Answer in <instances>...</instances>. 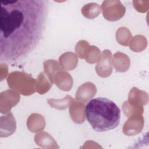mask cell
I'll list each match as a JSON object with an SVG mask.
<instances>
[{"instance_id":"1","label":"cell","mask_w":149,"mask_h":149,"mask_svg":"<svg viewBox=\"0 0 149 149\" xmlns=\"http://www.w3.org/2000/svg\"><path fill=\"white\" fill-rule=\"evenodd\" d=\"M48 10L45 0L1 2V62L21 60L34 50L44 36Z\"/></svg>"},{"instance_id":"2","label":"cell","mask_w":149,"mask_h":149,"mask_svg":"<svg viewBox=\"0 0 149 149\" xmlns=\"http://www.w3.org/2000/svg\"><path fill=\"white\" fill-rule=\"evenodd\" d=\"M86 117L96 132H104L116 128L120 119V109L112 100L98 97L91 100L85 108Z\"/></svg>"},{"instance_id":"3","label":"cell","mask_w":149,"mask_h":149,"mask_svg":"<svg viewBox=\"0 0 149 149\" xmlns=\"http://www.w3.org/2000/svg\"><path fill=\"white\" fill-rule=\"evenodd\" d=\"M102 5L104 16L106 19L108 17L112 12H115V14L116 12V13L122 16H123L125 13V8L119 1H104ZM118 18L119 19V17Z\"/></svg>"},{"instance_id":"4","label":"cell","mask_w":149,"mask_h":149,"mask_svg":"<svg viewBox=\"0 0 149 149\" xmlns=\"http://www.w3.org/2000/svg\"><path fill=\"white\" fill-rule=\"evenodd\" d=\"M111 52L109 50H105L104 52V57L101 60V62L97 64L96 66L97 73L100 76L101 72H102L101 77H107L110 75L112 71L111 67V61H110Z\"/></svg>"},{"instance_id":"5","label":"cell","mask_w":149,"mask_h":149,"mask_svg":"<svg viewBox=\"0 0 149 149\" xmlns=\"http://www.w3.org/2000/svg\"><path fill=\"white\" fill-rule=\"evenodd\" d=\"M101 12L100 6L95 3H90L86 4L82 8L81 12L83 15L87 18L96 17Z\"/></svg>"}]
</instances>
